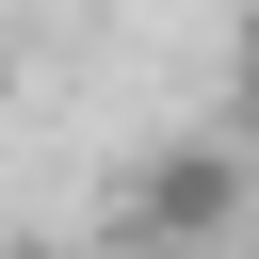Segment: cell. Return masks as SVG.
<instances>
[{
    "label": "cell",
    "instance_id": "1",
    "mask_svg": "<svg viewBox=\"0 0 259 259\" xmlns=\"http://www.w3.org/2000/svg\"><path fill=\"white\" fill-rule=\"evenodd\" d=\"M113 259H194V243H162V227H130V243H113Z\"/></svg>",
    "mask_w": 259,
    "mask_h": 259
},
{
    "label": "cell",
    "instance_id": "2",
    "mask_svg": "<svg viewBox=\"0 0 259 259\" xmlns=\"http://www.w3.org/2000/svg\"><path fill=\"white\" fill-rule=\"evenodd\" d=\"M243 162H259V49H243Z\"/></svg>",
    "mask_w": 259,
    "mask_h": 259
}]
</instances>
